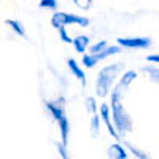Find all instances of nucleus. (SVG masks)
<instances>
[{"label": "nucleus", "instance_id": "1", "mask_svg": "<svg viewBox=\"0 0 159 159\" xmlns=\"http://www.w3.org/2000/svg\"><path fill=\"white\" fill-rule=\"evenodd\" d=\"M121 94H123V89L116 86V89H113L111 92V113H113L115 126L118 127V130L121 134H124V132H129L132 129V123L121 103Z\"/></svg>", "mask_w": 159, "mask_h": 159}, {"label": "nucleus", "instance_id": "2", "mask_svg": "<svg viewBox=\"0 0 159 159\" xmlns=\"http://www.w3.org/2000/svg\"><path fill=\"white\" fill-rule=\"evenodd\" d=\"M123 69V64H111V65H107L103 67L100 72H99V76H97V83H96V92L99 97H105L108 94V89L111 88L115 78H116V73Z\"/></svg>", "mask_w": 159, "mask_h": 159}, {"label": "nucleus", "instance_id": "3", "mask_svg": "<svg viewBox=\"0 0 159 159\" xmlns=\"http://www.w3.org/2000/svg\"><path fill=\"white\" fill-rule=\"evenodd\" d=\"M51 24L56 29H61L67 24H78L86 27V25H89V19L83 16H76V15H69V13H54L51 18Z\"/></svg>", "mask_w": 159, "mask_h": 159}, {"label": "nucleus", "instance_id": "4", "mask_svg": "<svg viewBox=\"0 0 159 159\" xmlns=\"http://www.w3.org/2000/svg\"><path fill=\"white\" fill-rule=\"evenodd\" d=\"M118 43L124 48H148L151 45L150 38L137 37V38H118Z\"/></svg>", "mask_w": 159, "mask_h": 159}, {"label": "nucleus", "instance_id": "5", "mask_svg": "<svg viewBox=\"0 0 159 159\" xmlns=\"http://www.w3.org/2000/svg\"><path fill=\"white\" fill-rule=\"evenodd\" d=\"M108 157L110 159H127V153L124 151V148L121 145L115 143L108 148Z\"/></svg>", "mask_w": 159, "mask_h": 159}, {"label": "nucleus", "instance_id": "6", "mask_svg": "<svg viewBox=\"0 0 159 159\" xmlns=\"http://www.w3.org/2000/svg\"><path fill=\"white\" fill-rule=\"evenodd\" d=\"M100 113H102V118H103V121H105V124L108 126V130H110V134L115 137V139H118V134H116V130H115V127L111 126V121H110V116H108V105L107 103H102V107H100Z\"/></svg>", "mask_w": 159, "mask_h": 159}, {"label": "nucleus", "instance_id": "7", "mask_svg": "<svg viewBox=\"0 0 159 159\" xmlns=\"http://www.w3.org/2000/svg\"><path fill=\"white\" fill-rule=\"evenodd\" d=\"M67 64H69V67H70V70L73 72V75L80 80V81L83 83V86H86V76H84V73H83V70L78 67V64L75 62V59H69L67 61Z\"/></svg>", "mask_w": 159, "mask_h": 159}, {"label": "nucleus", "instance_id": "8", "mask_svg": "<svg viewBox=\"0 0 159 159\" xmlns=\"http://www.w3.org/2000/svg\"><path fill=\"white\" fill-rule=\"evenodd\" d=\"M88 45H89V38H88L86 35H80V37H76V38L73 40V46H75V49H76L78 52H81V54L86 51Z\"/></svg>", "mask_w": 159, "mask_h": 159}, {"label": "nucleus", "instance_id": "9", "mask_svg": "<svg viewBox=\"0 0 159 159\" xmlns=\"http://www.w3.org/2000/svg\"><path fill=\"white\" fill-rule=\"evenodd\" d=\"M135 78H137V73H135L134 70H129V72H126V73L121 76V81L118 83V86H119V88H121V89L124 91V89H126V88H127V86L132 83V81H134Z\"/></svg>", "mask_w": 159, "mask_h": 159}, {"label": "nucleus", "instance_id": "10", "mask_svg": "<svg viewBox=\"0 0 159 159\" xmlns=\"http://www.w3.org/2000/svg\"><path fill=\"white\" fill-rule=\"evenodd\" d=\"M5 24H8L10 27H11L13 30H15L16 34H19L21 37H24V38H25V30H24V25H22L19 21H16V19H7V21H5Z\"/></svg>", "mask_w": 159, "mask_h": 159}, {"label": "nucleus", "instance_id": "11", "mask_svg": "<svg viewBox=\"0 0 159 159\" xmlns=\"http://www.w3.org/2000/svg\"><path fill=\"white\" fill-rule=\"evenodd\" d=\"M118 52H121V48H119V46H107L102 52H99V54H96V56H97V59L100 61V59H105V57H108V56L118 54Z\"/></svg>", "mask_w": 159, "mask_h": 159}, {"label": "nucleus", "instance_id": "12", "mask_svg": "<svg viewBox=\"0 0 159 159\" xmlns=\"http://www.w3.org/2000/svg\"><path fill=\"white\" fill-rule=\"evenodd\" d=\"M143 72H147L151 78V81L157 83L159 84V69L153 67V65H147V67H143Z\"/></svg>", "mask_w": 159, "mask_h": 159}, {"label": "nucleus", "instance_id": "13", "mask_svg": "<svg viewBox=\"0 0 159 159\" xmlns=\"http://www.w3.org/2000/svg\"><path fill=\"white\" fill-rule=\"evenodd\" d=\"M99 62V59H97V56L96 54H86V56H83V64L86 65L88 69H91V67H94V65Z\"/></svg>", "mask_w": 159, "mask_h": 159}, {"label": "nucleus", "instance_id": "14", "mask_svg": "<svg viewBox=\"0 0 159 159\" xmlns=\"http://www.w3.org/2000/svg\"><path fill=\"white\" fill-rule=\"evenodd\" d=\"M40 7H42V8L56 10L57 8V0H42V2H40Z\"/></svg>", "mask_w": 159, "mask_h": 159}, {"label": "nucleus", "instance_id": "15", "mask_svg": "<svg viewBox=\"0 0 159 159\" xmlns=\"http://www.w3.org/2000/svg\"><path fill=\"white\" fill-rule=\"evenodd\" d=\"M91 129H92V135L99 134V116L97 115H94L91 119Z\"/></svg>", "mask_w": 159, "mask_h": 159}, {"label": "nucleus", "instance_id": "16", "mask_svg": "<svg viewBox=\"0 0 159 159\" xmlns=\"http://www.w3.org/2000/svg\"><path fill=\"white\" fill-rule=\"evenodd\" d=\"M105 48H107V42H99L91 48V51H92V54H99V52H102Z\"/></svg>", "mask_w": 159, "mask_h": 159}, {"label": "nucleus", "instance_id": "17", "mask_svg": "<svg viewBox=\"0 0 159 159\" xmlns=\"http://www.w3.org/2000/svg\"><path fill=\"white\" fill-rule=\"evenodd\" d=\"M59 35H61V38H62L64 43H73V40L69 37V34H67V30H65V27H61V29H59Z\"/></svg>", "mask_w": 159, "mask_h": 159}, {"label": "nucleus", "instance_id": "18", "mask_svg": "<svg viewBox=\"0 0 159 159\" xmlns=\"http://www.w3.org/2000/svg\"><path fill=\"white\" fill-rule=\"evenodd\" d=\"M127 147H129V150H130L132 153H134V154H135L139 159H148V156H147V154H143L142 151H139L137 148H134V147H132V145H127Z\"/></svg>", "mask_w": 159, "mask_h": 159}, {"label": "nucleus", "instance_id": "19", "mask_svg": "<svg viewBox=\"0 0 159 159\" xmlns=\"http://www.w3.org/2000/svg\"><path fill=\"white\" fill-rule=\"evenodd\" d=\"M86 105H88V110H89L91 113H96V102H94V99H92V97H88Z\"/></svg>", "mask_w": 159, "mask_h": 159}, {"label": "nucleus", "instance_id": "20", "mask_svg": "<svg viewBox=\"0 0 159 159\" xmlns=\"http://www.w3.org/2000/svg\"><path fill=\"white\" fill-rule=\"evenodd\" d=\"M56 147H57V150H59V153H61V156L64 157V159H70L69 157V154H67V150H65L64 147L65 145H61V143H56Z\"/></svg>", "mask_w": 159, "mask_h": 159}, {"label": "nucleus", "instance_id": "21", "mask_svg": "<svg viewBox=\"0 0 159 159\" xmlns=\"http://www.w3.org/2000/svg\"><path fill=\"white\" fill-rule=\"evenodd\" d=\"M150 62H156V64H159V54H151V56H148L147 57Z\"/></svg>", "mask_w": 159, "mask_h": 159}, {"label": "nucleus", "instance_id": "22", "mask_svg": "<svg viewBox=\"0 0 159 159\" xmlns=\"http://www.w3.org/2000/svg\"><path fill=\"white\" fill-rule=\"evenodd\" d=\"M73 3H75L76 7H81V3H80V2H78V0H73Z\"/></svg>", "mask_w": 159, "mask_h": 159}]
</instances>
